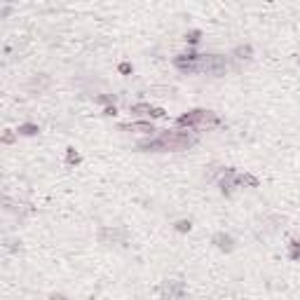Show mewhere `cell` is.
Listing matches in <instances>:
<instances>
[{
	"label": "cell",
	"instance_id": "obj_1",
	"mask_svg": "<svg viewBox=\"0 0 300 300\" xmlns=\"http://www.w3.org/2000/svg\"><path fill=\"white\" fill-rule=\"evenodd\" d=\"M195 143H197V134L172 129V132H164L160 139L141 141L139 150H146V153H179V150H188Z\"/></svg>",
	"mask_w": 300,
	"mask_h": 300
},
{
	"label": "cell",
	"instance_id": "obj_2",
	"mask_svg": "<svg viewBox=\"0 0 300 300\" xmlns=\"http://www.w3.org/2000/svg\"><path fill=\"white\" fill-rule=\"evenodd\" d=\"M179 127H211V124H218V115L216 113H211V110H190V113H185L176 120Z\"/></svg>",
	"mask_w": 300,
	"mask_h": 300
},
{
	"label": "cell",
	"instance_id": "obj_3",
	"mask_svg": "<svg viewBox=\"0 0 300 300\" xmlns=\"http://www.w3.org/2000/svg\"><path fill=\"white\" fill-rule=\"evenodd\" d=\"M199 70L206 73V75H225L228 61H225V57H221V54H202V59H199Z\"/></svg>",
	"mask_w": 300,
	"mask_h": 300
},
{
	"label": "cell",
	"instance_id": "obj_4",
	"mask_svg": "<svg viewBox=\"0 0 300 300\" xmlns=\"http://www.w3.org/2000/svg\"><path fill=\"white\" fill-rule=\"evenodd\" d=\"M160 295L162 300H185L188 295V288L181 279H166L160 286Z\"/></svg>",
	"mask_w": 300,
	"mask_h": 300
},
{
	"label": "cell",
	"instance_id": "obj_5",
	"mask_svg": "<svg viewBox=\"0 0 300 300\" xmlns=\"http://www.w3.org/2000/svg\"><path fill=\"white\" fill-rule=\"evenodd\" d=\"M99 242L101 244H127L129 242V230L127 228H101L99 230Z\"/></svg>",
	"mask_w": 300,
	"mask_h": 300
},
{
	"label": "cell",
	"instance_id": "obj_6",
	"mask_svg": "<svg viewBox=\"0 0 300 300\" xmlns=\"http://www.w3.org/2000/svg\"><path fill=\"white\" fill-rule=\"evenodd\" d=\"M199 59H202V54H197V52H188V54H179V57L174 59V66H176L179 70H183V73H197Z\"/></svg>",
	"mask_w": 300,
	"mask_h": 300
},
{
	"label": "cell",
	"instance_id": "obj_7",
	"mask_svg": "<svg viewBox=\"0 0 300 300\" xmlns=\"http://www.w3.org/2000/svg\"><path fill=\"white\" fill-rule=\"evenodd\" d=\"M50 84H52V77L42 73V75H35L33 80L26 82V92H28V94H40V92H45Z\"/></svg>",
	"mask_w": 300,
	"mask_h": 300
},
{
	"label": "cell",
	"instance_id": "obj_8",
	"mask_svg": "<svg viewBox=\"0 0 300 300\" xmlns=\"http://www.w3.org/2000/svg\"><path fill=\"white\" fill-rule=\"evenodd\" d=\"M211 242L216 244L221 251H225V253H230V251L235 249V239H232L228 232H216V235L211 237Z\"/></svg>",
	"mask_w": 300,
	"mask_h": 300
},
{
	"label": "cell",
	"instance_id": "obj_9",
	"mask_svg": "<svg viewBox=\"0 0 300 300\" xmlns=\"http://www.w3.org/2000/svg\"><path fill=\"white\" fill-rule=\"evenodd\" d=\"M122 132H139V134H153L155 127L153 122H129V124H120Z\"/></svg>",
	"mask_w": 300,
	"mask_h": 300
},
{
	"label": "cell",
	"instance_id": "obj_10",
	"mask_svg": "<svg viewBox=\"0 0 300 300\" xmlns=\"http://www.w3.org/2000/svg\"><path fill=\"white\" fill-rule=\"evenodd\" d=\"M40 132L38 124H33V122H24V124H19V129H17V134L19 136H35Z\"/></svg>",
	"mask_w": 300,
	"mask_h": 300
},
{
	"label": "cell",
	"instance_id": "obj_11",
	"mask_svg": "<svg viewBox=\"0 0 300 300\" xmlns=\"http://www.w3.org/2000/svg\"><path fill=\"white\" fill-rule=\"evenodd\" d=\"M232 57H237V59H251V57H253V47H251V45H237L235 50H232Z\"/></svg>",
	"mask_w": 300,
	"mask_h": 300
},
{
	"label": "cell",
	"instance_id": "obj_12",
	"mask_svg": "<svg viewBox=\"0 0 300 300\" xmlns=\"http://www.w3.org/2000/svg\"><path fill=\"white\" fill-rule=\"evenodd\" d=\"M132 113H136V115H150V113H153V106H150V103H134V106H132Z\"/></svg>",
	"mask_w": 300,
	"mask_h": 300
},
{
	"label": "cell",
	"instance_id": "obj_13",
	"mask_svg": "<svg viewBox=\"0 0 300 300\" xmlns=\"http://www.w3.org/2000/svg\"><path fill=\"white\" fill-rule=\"evenodd\" d=\"M288 258H291V261H300V242L298 239H293V242L288 244Z\"/></svg>",
	"mask_w": 300,
	"mask_h": 300
},
{
	"label": "cell",
	"instance_id": "obj_14",
	"mask_svg": "<svg viewBox=\"0 0 300 300\" xmlns=\"http://www.w3.org/2000/svg\"><path fill=\"white\" fill-rule=\"evenodd\" d=\"M80 153H75V148H68L66 150V164H80Z\"/></svg>",
	"mask_w": 300,
	"mask_h": 300
},
{
	"label": "cell",
	"instance_id": "obj_15",
	"mask_svg": "<svg viewBox=\"0 0 300 300\" xmlns=\"http://www.w3.org/2000/svg\"><path fill=\"white\" fill-rule=\"evenodd\" d=\"M242 185H251V188H258V185H261V181L255 179V176H251V174H242Z\"/></svg>",
	"mask_w": 300,
	"mask_h": 300
},
{
	"label": "cell",
	"instance_id": "obj_16",
	"mask_svg": "<svg viewBox=\"0 0 300 300\" xmlns=\"http://www.w3.org/2000/svg\"><path fill=\"white\" fill-rule=\"evenodd\" d=\"M185 40H188L190 45H197L199 40H202V31H190V33H185Z\"/></svg>",
	"mask_w": 300,
	"mask_h": 300
},
{
	"label": "cell",
	"instance_id": "obj_17",
	"mask_svg": "<svg viewBox=\"0 0 300 300\" xmlns=\"http://www.w3.org/2000/svg\"><path fill=\"white\" fill-rule=\"evenodd\" d=\"M190 228H192V221H179L176 223V230L179 232H190Z\"/></svg>",
	"mask_w": 300,
	"mask_h": 300
},
{
	"label": "cell",
	"instance_id": "obj_18",
	"mask_svg": "<svg viewBox=\"0 0 300 300\" xmlns=\"http://www.w3.org/2000/svg\"><path fill=\"white\" fill-rule=\"evenodd\" d=\"M96 101H99V103H113V106H115V96H106V94H103V96H96Z\"/></svg>",
	"mask_w": 300,
	"mask_h": 300
},
{
	"label": "cell",
	"instance_id": "obj_19",
	"mask_svg": "<svg viewBox=\"0 0 300 300\" xmlns=\"http://www.w3.org/2000/svg\"><path fill=\"white\" fill-rule=\"evenodd\" d=\"M3 143H5V146H10V143H14V134H12V132H10V129H7L5 134H3Z\"/></svg>",
	"mask_w": 300,
	"mask_h": 300
},
{
	"label": "cell",
	"instance_id": "obj_20",
	"mask_svg": "<svg viewBox=\"0 0 300 300\" xmlns=\"http://www.w3.org/2000/svg\"><path fill=\"white\" fill-rule=\"evenodd\" d=\"M120 73H122V75H129V73H132V64H127V61L120 64Z\"/></svg>",
	"mask_w": 300,
	"mask_h": 300
},
{
	"label": "cell",
	"instance_id": "obj_21",
	"mask_svg": "<svg viewBox=\"0 0 300 300\" xmlns=\"http://www.w3.org/2000/svg\"><path fill=\"white\" fill-rule=\"evenodd\" d=\"M115 113H117V108H115V106H106V108H103V115H115Z\"/></svg>",
	"mask_w": 300,
	"mask_h": 300
},
{
	"label": "cell",
	"instance_id": "obj_22",
	"mask_svg": "<svg viewBox=\"0 0 300 300\" xmlns=\"http://www.w3.org/2000/svg\"><path fill=\"white\" fill-rule=\"evenodd\" d=\"M47 300H68V295H64V293H50V298Z\"/></svg>",
	"mask_w": 300,
	"mask_h": 300
},
{
	"label": "cell",
	"instance_id": "obj_23",
	"mask_svg": "<svg viewBox=\"0 0 300 300\" xmlns=\"http://www.w3.org/2000/svg\"><path fill=\"white\" fill-rule=\"evenodd\" d=\"M150 117H164V110H162V108H153Z\"/></svg>",
	"mask_w": 300,
	"mask_h": 300
},
{
	"label": "cell",
	"instance_id": "obj_24",
	"mask_svg": "<svg viewBox=\"0 0 300 300\" xmlns=\"http://www.w3.org/2000/svg\"><path fill=\"white\" fill-rule=\"evenodd\" d=\"M10 12H12V7H10V5H5V7H3V17H7Z\"/></svg>",
	"mask_w": 300,
	"mask_h": 300
},
{
	"label": "cell",
	"instance_id": "obj_25",
	"mask_svg": "<svg viewBox=\"0 0 300 300\" xmlns=\"http://www.w3.org/2000/svg\"><path fill=\"white\" fill-rule=\"evenodd\" d=\"M298 64H300V57H298Z\"/></svg>",
	"mask_w": 300,
	"mask_h": 300
}]
</instances>
